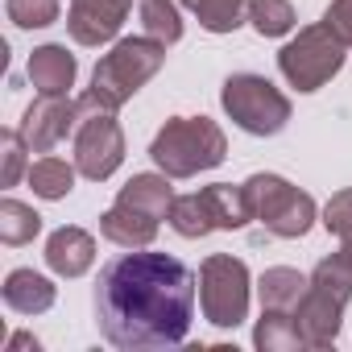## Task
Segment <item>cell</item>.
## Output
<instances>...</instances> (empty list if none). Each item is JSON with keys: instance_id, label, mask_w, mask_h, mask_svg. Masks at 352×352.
I'll list each match as a JSON object with an SVG mask.
<instances>
[{"instance_id": "obj_5", "label": "cell", "mask_w": 352, "mask_h": 352, "mask_svg": "<svg viewBox=\"0 0 352 352\" xmlns=\"http://www.w3.org/2000/svg\"><path fill=\"white\" fill-rule=\"evenodd\" d=\"M224 108L228 116L245 129V133H257V137H274L286 129L290 120V100L261 75H232L224 83Z\"/></svg>"}, {"instance_id": "obj_20", "label": "cell", "mask_w": 352, "mask_h": 352, "mask_svg": "<svg viewBox=\"0 0 352 352\" xmlns=\"http://www.w3.org/2000/svg\"><path fill=\"white\" fill-rule=\"evenodd\" d=\"M30 187H34V195H42V199H63V195H71V187H75V170H71L63 157H38V162L30 166Z\"/></svg>"}, {"instance_id": "obj_16", "label": "cell", "mask_w": 352, "mask_h": 352, "mask_svg": "<svg viewBox=\"0 0 352 352\" xmlns=\"http://www.w3.org/2000/svg\"><path fill=\"white\" fill-rule=\"evenodd\" d=\"M261 307H270V311H298V302L307 298V290H311V278H302L298 270H265L261 274Z\"/></svg>"}, {"instance_id": "obj_8", "label": "cell", "mask_w": 352, "mask_h": 352, "mask_svg": "<svg viewBox=\"0 0 352 352\" xmlns=\"http://www.w3.org/2000/svg\"><path fill=\"white\" fill-rule=\"evenodd\" d=\"M199 302H204L208 323H216V327L245 323V311H249V270H245V261H236L228 253L208 257L204 270H199Z\"/></svg>"}, {"instance_id": "obj_15", "label": "cell", "mask_w": 352, "mask_h": 352, "mask_svg": "<svg viewBox=\"0 0 352 352\" xmlns=\"http://www.w3.org/2000/svg\"><path fill=\"white\" fill-rule=\"evenodd\" d=\"M5 302L17 315H42V311L54 307V286L34 270H13L9 282H5Z\"/></svg>"}, {"instance_id": "obj_26", "label": "cell", "mask_w": 352, "mask_h": 352, "mask_svg": "<svg viewBox=\"0 0 352 352\" xmlns=\"http://www.w3.org/2000/svg\"><path fill=\"white\" fill-rule=\"evenodd\" d=\"M9 21L21 30H42L58 21V0H9Z\"/></svg>"}, {"instance_id": "obj_12", "label": "cell", "mask_w": 352, "mask_h": 352, "mask_svg": "<svg viewBox=\"0 0 352 352\" xmlns=\"http://www.w3.org/2000/svg\"><path fill=\"white\" fill-rule=\"evenodd\" d=\"M46 261L54 274L63 278H79L91 270L96 261V241L83 232V228H58L50 241H46Z\"/></svg>"}, {"instance_id": "obj_22", "label": "cell", "mask_w": 352, "mask_h": 352, "mask_svg": "<svg viewBox=\"0 0 352 352\" xmlns=\"http://www.w3.org/2000/svg\"><path fill=\"white\" fill-rule=\"evenodd\" d=\"M141 25H145V38H153L162 46H174L183 38L179 9H174L170 0H141Z\"/></svg>"}, {"instance_id": "obj_6", "label": "cell", "mask_w": 352, "mask_h": 352, "mask_svg": "<svg viewBox=\"0 0 352 352\" xmlns=\"http://www.w3.org/2000/svg\"><path fill=\"white\" fill-rule=\"evenodd\" d=\"M249 208L253 216L274 232V236H302L315 220V204L311 195H302L298 187H290L278 174H253L245 183Z\"/></svg>"}, {"instance_id": "obj_14", "label": "cell", "mask_w": 352, "mask_h": 352, "mask_svg": "<svg viewBox=\"0 0 352 352\" xmlns=\"http://www.w3.org/2000/svg\"><path fill=\"white\" fill-rule=\"evenodd\" d=\"M30 83L42 96H67V87L75 83V58L63 46H42L30 58Z\"/></svg>"}, {"instance_id": "obj_11", "label": "cell", "mask_w": 352, "mask_h": 352, "mask_svg": "<svg viewBox=\"0 0 352 352\" xmlns=\"http://www.w3.org/2000/svg\"><path fill=\"white\" fill-rule=\"evenodd\" d=\"M124 13H129V0H75L67 25L79 46H100V42L116 38Z\"/></svg>"}, {"instance_id": "obj_28", "label": "cell", "mask_w": 352, "mask_h": 352, "mask_svg": "<svg viewBox=\"0 0 352 352\" xmlns=\"http://www.w3.org/2000/svg\"><path fill=\"white\" fill-rule=\"evenodd\" d=\"M323 224H327V232H344V228H352V191H340V195L327 204Z\"/></svg>"}, {"instance_id": "obj_4", "label": "cell", "mask_w": 352, "mask_h": 352, "mask_svg": "<svg viewBox=\"0 0 352 352\" xmlns=\"http://www.w3.org/2000/svg\"><path fill=\"white\" fill-rule=\"evenodd\" d=\"M149 153L162 166V174L191 179V174L224 162V133L208 116H179V120H166V129L153 137Z\"/></svg>"}, {"instance_id": "obj_9", "label": "cell", "mask_w": 352, "mask_h": 352, "mask_svg": "<svg viewBox=\"0 0 352 352\" xmlns=\"http://www.w3.org/2000/svg\"><path fill=\"white\" fill-rule=\"evenodd\" d=\"M124 157V137L112 112L104 108H79V133H75V166L83 179H108Z\"/></svg>"}, {"instance_id": "obj_25", "label": "cell", "mask_w": 352, "mask_h": 352, "mask_svg": "<svg viewBox=\"0 0 352 352\" xmlns=\"http://www.w3.org/2000/svg\"><path fill=\"white\" fill-rule=\"evenodd\" d=\"M183 5H187L191 13H199L204 30L228 34V30L241 25V5H245V0H183Z\"/></svg>"}, {"instance_id": "obj_18", "label": "cell", "mask_w": 352, "mask_h": 352, "mask_svg": "<svg viewBox=\"0 0 352 352\" xmlns=\"http://www.w3.org/2000/svg\"><path fill=\"white\" fill-rule=\"evenodd\" d=\"M253 340H257L261 352H294V348H307V340L298 331V319H290V311H270V307H265Z\"/></svg>"}, {"instance_id": "obj_7", "label": "cell", "mask_w": 352, "mask_h": 352, "mask_svg": "<svg viewBox=\"0 0 352 352\" xmlns=\"http://www.w3.org/2000/svg\"><path fill=\"white\" fill-rule=\"evenodd\" d=\"M282 75L298 87V91H319L340 67H344V42L336 38V30L323 21V25H307L282 54Z\"/></svg>"}, {"instance_id": "obj_19", "label": "cell", "mask_w": 352, "mask_h": 352, "mask_svg": "<svg viewBox=\"0 0 352 352\" xmlns=\"http://www.w3.org/2000/svg\"><path fill=\"white\" fill-rule=\"evenodd\" d=\"M204 199H208V212H212L216 228H241L245 220H253V208H249L245 187L216 183V187H204Z\"/></svg>"}, {"instance_id": "obj_10", "label": "cell", "mask_w": 352, "mask_h": 352, "mask_svg": "<svg viewBox=\"0 0 352 352\" xmlns=\"http://www.w3.org/2000/svg\"><path fill=\"white\" fill-rule=\"evenodd\" d=\"M79 120V104L63 100V96H42L38 104H30L25 120H21V137L34 153H46L54 149Z\"/></svg>"}, {"instance_id": "obj_2", "label": "cell", "mask_w": 352, "mask_h": 352, "mask_svg": "<svg viewBox=\"0 0 352 352\" xmlns=\"http://www.w3.org/2000/svg\"><path fill=\"white\" fill-rule=\"evenodd\" d=\"M166 58V46L153 42V38H124L112 54L100 58L96 75H91V91L79 100V108H104V112H116L145 79L157 75Z\"/></svg>"}, {"instance_id": "obj_31", "label": "cell", "mask_w": 352, "mask_h": 352, "mask_svg": "<svg viewBox=\"0 0 352 352\" xmlns=\"http://www.w3.org/2000/svg\"><path fill=\"white\" fill-rule=\"evenodd\" d=\"M340 236H344V249H340V253H344V257H348V261H352V228H344V232H340Z\"/></svg>"}, {"instance_id": "obj_30", "label": "cell", "mask_w": 352, "mask_h": 352, "mask_svg": "<svg viewBox=\"0 0 352 352\" xmlns=\"http://www.w3.org/2000/svg\"><path fill=\"white\" fill-rule=\"evenodd\" d=\"M25 348H38V340L25 336V331L21 336H9V344H5V352H25Z\"/></svg>"}, {"instance_id": "obj_29", "label": "cell", "mask_w": 352, "mask_h": 352, "mask_svg": "<svg viewBox=\"0 0 352 352\" xmlns=\"http://www.w3.org/2000/svg\"><path fill=\"white\" fill-rule=\"evenodd\" d=\"M323 21L336 30V38H340L344 46H352V0H331V9H327Z\"/></svg>"}, {"instance_id": "obj_13", "label": "cell", "mask_w": 352, "mask_h": 352, "mask_svg": "<svg viewBox=\"0 0 352 352\" xmlns=\"http://www.w3.org/2000/svg\"><path fill=\"white\" fill-rule=\"evenodd\" d=\"M100 232H104L112 245H120V249H145V245L157 236V220L116 199V208L100 216Z\"/></svg>"}, {"instance_id": "obj_24", "label": "cell", "mask_w": 352, "mask_h": 352, "mask_svg": "<svg viewBox=\"0 0 352 352\" xmlns=\"http://www.w3.org/2000/svg\"><path fill=\"white\" fill-rule=\"evenodd\" d=\"M249 21L261 38H282L294 30V9L290 0H249Z\"/></svg>"}, {"instance_id": "obj_1", "label": "cell", "mask_w": 352, "mask_h": 352, "mask_svg": "<svg viewBox=\"0 0 352 352\" xmlns=\"http://www.w3.org/2000/svg\"><path fill=\"white\" fill-rule=\"evenodd\" d=\"M195 319V274L187 261L129 249L116 253L96 282V323L112 348H170L183 344Z\"/></svg>"}, {"instance_id": "obj_3", "label": "cell", "mask_w": 352, "mask_h": 352, "mask_svg": "<svg viewBox=\"0 0 352 352\" xmlns=\"http://www.w3.org/2000/svg\"><path fill=\"white\" fill-rule=\"evenodd\" d=\"M348 298H352V261L344 253H331V257H323L315 265L311 290H307V298L294 311L307 348H327L336 340L340 315H344V302Z\"/></svg>"}, {"instance_id": "obj_27", "label": "cell", "mask_w": 352, "mask_h": 352, "mask_svg": "<svg viewBox=\"0 0 352 352\" xmlns=\"http://www.w3.org/2000/svg\"><path fill=\"white\" fill-rule=\"evenodd\" d=\"M0 141H5V174H0V183H5V187H13L17 179H21V157H25V137L21 133H5V137H0Z\"/></svg>"}, {"instance_id": "obj_21", "label": "cell", "mask_w": 352, "mask_h": 352, "mask_svg": "<svg viewBox=\"0 0 352 352\" xmlns=\"http://www.w3.org/2000/svg\"><path fill=\"white\" fill-rule=\"evenodd\" d=\"M166 220L174 224V232H179V236H208V232L216 228V220H212V212H208L204 191H199V195H183V199H174Z\"/></svg>"}, {"instance_id": "obj_17", "label": "cell", "mask_w": 352, "mask_h": 352, "mask_svg": "<svg viewBox=\"0 0 352 352\" xmlns=\"http://www.w3.org/2000/svg\"><path fill=\"white\" fill-rule=\"evenodd\" d=\"M120 204H129V208H137V212H145L153 220H166L174 195H170V183L157 179V174H137L133 183L120 187Z\"/></svg>"}, {"instance_id": "obj_23", "label": "cell", "mask_w": 352, "mask_h": 352, "mask_svg": "<svg viewBox=\"0 0 352 352\" xmlns=\"http://www.w3.org/2000/svg\"><path fill=\"white\" fill-rule=\"evenodd\" d=\"M38 228H42V216L34 208H25L17 199L0 204V241L5 245H25V241L38 236Z\"/></svg>"}]
</instances>
